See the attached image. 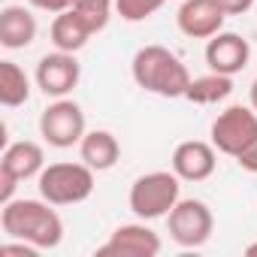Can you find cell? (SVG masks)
Instances as JSON below:
<instances>
[{
  "label": "cell",
  "instance_id": "1",
  "mask_svg": "<svg viewBox=\"0 0 257 257\" xmlns=\"http://www.w3.org/2000/svg\"><path fill=\"white\" fill-rule=\"evenodd\" d=\"M0 227L10 239H22L43 248H55L64 239V221L49 200H10L0 212Z\"/></svg>",
  "mask_w": 257,
  "mask_h": 257
},
{
  "label": "cell",
  "instance_id": "2",
  "mask_svg": "<svg viewBox=\"0 0 257 257\" xmlns=\"http://www.w3.org/2000/svg\"><path fill=\"white\" fill-rule=\"evenodd\" d=\"M131 73L143 91L158 94V97H185V91L191 85L188 67L167 46H143L134 55Z\"/></svg>",
  "mask_w": 257,
  "mask_h": 257
},
{
  "label": "cell",
  "instance_id": "3",
  "mask_svg": "<svg viewBox=\"0 0 257 257\" xmlns=\"http://www.w3.org/2000/svg\"><path fill=\"white\" fill-rule=\"evenodd\" d=\"M40 197L49 200L52 206H76L85 203L94 194V170L82 164H49L40 176Z\"/></svg>",
  "mask_w": 257,
  "mask_h": 257
},
{
  "label": "cell",
  "instance_id": "4",
  "mask_svg": "<svg viewBox=\"0 0 257 257\" xmlns=\"http://www.w3.org/2000/svg\"><path fill=\"white\" fill-rule=\"evenodd\" d=\"M179 188H182V179L176 173H167V170H155V173H146L140 176L134 185H131V212L143 221H155V218H164L170 215V209L182 200L179 197Z\"/></svg>",
  "mask_w": 257,
  "mask_h": 257
},
{
  "label": "cell",
  "instance_id": "5",
  "mask_svg": "<svg viewBox=\"0 0 257 257\" xmlns=\"http://www.w3.org/2000/svg\"><path fill=\"white\" fill-rule=\"evenodd\" d=\"M257 140V112L251 106H227L212 121V146L221 155L239 158Z\"/></svg>",
  "mask_w": 257,
  "mask_h": 257
},
{
  "label": "cell",
  "instance_id": "6",
  "mask_svg": "<svg viewBox=\"0 0 257 257\" xmlns=\"http://www.w3.org/2000/svg\"><path fill=\"white\" fill-rule=\"evenodd\" d=\"M170 239L182 248H200L212 239L215 218L203 200H179L167 215Z\"/></svg>",
  "mask_w": 257,
  "mask_h": 257
},
{
  "label": "cell",
  "instance_id": "7",
  "mask_svg": "<svg viewBox=\"0 0 257 257\" xmlns=\"http://www.w3.org/2000/svg\"><path fill=\"white\" fill-rule=\"evenodd\" d=\"M85 112L79 109V103L58 97L55 103H49L40 115V137L55 146V149H70L79 146L85 137Z\"/></svg>",
  "mask_w": 257,
  "mask_h": 257
},
{
  "label": "cell",
  "instance_id": "8",
  "mask_svg": "<svg viewBox=\"0 0 257 257\" xmlns=\"http://www.w3.org/2000/svg\"><path fill=\"white\" fill-rule=\"evenodd\" d=\"M79 76H82V67H79L73 52L55 49L52 55H43L40 64H37V88L46 97H55V100L67 97L79 85Z\"/></svg>",
  "mask_w": 257,
  "mask_h": 257
},
{
  "label": "cell",
  "instance_id": "9",
  "mask_svg": "<svg viewBox=\"0 0 257 257\" xmlns=\"http://www.w3.org/2000/svg\"><path fill=\"white\" fill-rule=\"evenodd\" d=\"M227 13L221 10L218 0H185L179 7V31L191 40H212L215 34H221Z\"/></svg>",
  "mask_w": 257,
  "mask_h": 257
},
{
  "label": "cell",
  "instance_id": "10",
  "mask_svg": "<svg viewBox=\"0 0 257 257\" xmlns=\"http://www.w3.org/2000/svg\"><path fill=\"white\" fill-rule=\"evenodd\" d=\"M164 248L161 236L146 224H121L106 245L97 248V254H124V257H158Z\"/></svg>",
  "mask_w": 257,
  "mask_h": 257
},
{
  "label": "cell",
  "instance_id": "11",
  "mask_svg": "<svg viewBox=\"0 0 257 257\" xmlns=\"http://www.w3.org/2000/svg\"><path fill=\"white\" fill-rule=\"evenodd\" d=\"M248 61H251V46L233 31H221L206 43V64L215 73L236 76L248 67Z\"/></svg>",
  "mask_w": 257,
  "mask_h": 257
},
{
  "label": "cell",
  "instance_id": "12",
  "mask_svg": "<svg viewBox=\"0 0 257 257\" xmlns=\"http://www.w3.org/2000/svg\"><path fill=\"white\" fill-rule=\"evenodd\" d=\"M218 149L212 143H203V140H188V143H179L176 152H173V173L182 179V182H206L215 167H218Z\"/></svg>",
  "mask_w": 257,
  "mask_h": 257
},
{
  "label": "cell",
  "instance_id": "13",
  "mask_svg": "<svg viewBox=\"0 0 257 257\" xmlns=\"http://www.w3.org/2000/svg\"><path fill=\"white\" fill-rule=\"evenodd\" d=\"M0 170L13 173L19 182H28L34 176H40L46 170V155H43V146L31 143V140H22V143H13L7 146L4 158H0Z\"/></svg>",
  "mask_w": 257,
  "mask_h": 257
},
{
  "label": "cell",
  "instance_id": "14",
  "mask_svg": "<svg viewBox=\"0 0 257 257\" xmlns=\"http://www.w3.org/2000/svg\"><path fill=\"white\" fill-rule=\"evenodd\" d=\"M37 40V19L25 7H7L0 13V46L4 49H28Z\"/></svg>",
  "mask_w": 257,
  "mask_h": 257
},
{
  "label": "cell",
  "instance_id": "15",
  "mask_svg": "<svg viewBox=\"0 0 257 257\" xmlns=\"http://www.w3.org/2000/svg\"><path fill=\"white\" fill-rule=\"evenodd\" d=\"M79 158L94 170V173H106L118 164L121 158V146L109 131H88L79 143Z\"/></svg>",
  "mask_w": 257,
  "mask_h": 257
},
{
  "label": "cell",
  "instance_id": "16",
  "mask_svg": "<svg viewBox=\"0 0 257 257\" xmlns=\"http://www.w3.org/2000/svg\"><path fill=\"white\" fill-rule=\"evenodd\" d=\"M94 37V31H91V25L76 13V10H64V13H58L55 16V22H52V43H55V49H61V52H79V49H85V43Z\"/></svg>",
  "mask_w": 257,
  "mask_h": 257
},
{
  "label": "cell",
  "instance_id": "17",
  "mask_svg": "<svg viewBox=\"0 0 257 257\" xmlns=\"http://www.w3.org/2000/svg\"><path fill=\"white\" fill-rule=\"evenodd\" d=\"M233 94V76H224V73H209V76H200V79H191L188 91H185V100L191 103H200V106H212V103H221Z\"/></svg>",
  "mask_w": 257,
  "mask_h": 257
},
{
  "label": "cell",
  "instance_id": "18",
  "mask_svg": "<svg viewBox=\"0 0 257 257\" xmlns=\"http://www.w3.org/2000/svg\"><path fill=\"white\" fill-rule=\"evenodd\" d=\"M31 97V79L16 61H0V103L16 109L28 103Z\"/></svg>",
  "mask_w": 257,
  "mask_h": 257
},
{
  "label": "cell",
  "instance_id": "19",
  "mask_svg": "<svg viewBox=\"0 0 257 257\" xmlns=\"http://www.w3.org/2000/svg\"><path fill=\"white\" fill-rule=\"evenodd\" d=\"M70 10H76L88 25L91 31H103L109 25V16L115 10V0H70Z\"/></svg>",
  "mask_w": 257,
  "mask_h": 257
},
{
  "label": "cell",
  "instance_id": "20",
  "mask_svg": "<svg viewBox=\"0 0 257 257\" xmlns=\"http://www.w3.org/2000/svg\"><path fill=\"white\" fill-rule=\"evenodd\" d=\"M167 0H115V13L124 22H146L149 16H155Z\"/></svg>",
  "mask_w": 257,
  "mask_h": 257
},
{
  "label": "cell",
  "instance_id": "21",
  "mask_svg": "<svg viewBox=\"0 0 257 257\" xmlns=\"http://www.w3.org/2000/svg\"><path fill=\"white\" fill-rule=\"evenodd\" d=\"M16 188H19V179H16L13 173H7V170H0V203L16 200V197H13Z\"/></svg>",
  "mask_w": 257,
  "mask_h": 257
},
{
  "label": "cell",
  "instance_id": "22",
  "mask_svg": "<svg viewBox=\"0 0 257 257\" xmlns=\"http://www.w3.org/2000/svg\"><path fill=\"white\" fill-rule=\"evenodd\" d=\"M221 4V10L227 13V16H242V13H248L251 7H257V0H218Z\"/></svg>",
  "mask_w": 257,
  "mask_h": 257
},
{
  "label": "cell",
  "instance_id": "23",
  "mask_svg": "<svg viewBox=\"0 0 257 257\" xmlns=\"http://www.w3.org/2000/svg\"><path fill=\"white\" fill-rule=\"evenodd\" d=\"M31 7H37V10H43V13H64V10H70V0H28Z\"/></svg>",
  "mask_w": 257,
  "mask_h": 257
},
{
  "label": "cell",
  "instance_id": "24",
  "mask_svg": "<svg viewBox=\"0 0 257 257\" xmlns=\"http://www.w3.org/2000/svg\"><path fill=\"white\" fill-rule=\"evenodd\" d=\"M4 254H25V257H34L40 248L37 245H31V242H22V239H16V242H7L4 248H0Z\"/></svg>",
  "mask_w": 257,
  "mask_h": 257
},
{
  "label": "cell",
  "instance_id": "25",
  "mask_svg": "<svg viewBox=\"0 0 257 257\" xmlns=\"http://www.w3.org/2000/svg\"><path fill=\"white\" fill-rule=\"evenodd\" d=\"M236 161H239V167H242V170L257 173V140H254V143H251V146H248L239 158H236Z\"/></svg>",
  "mask_w": 257,
  "mask_h": 257
},
{
  "label": "cell",
  "instance_id": "26",
  "mask_svg": "<svg viewBox=\"0 0 257 257\" xmlns=\"http://www.w3.org/2000/svg\"><path fill=\"white\" fill-rule=\"evenodd\" d=\"M251 109L257 112V79L251 82Z\"/></svg>",
  "mask_w": 257,
  "mask_h": 257
},
{
  "label": "cell",
  "instance_id": "27",
  "mask_svg": "<svg viewBox=\"0 0 257 257\" xmlns=\"http://www.w3.org/2000/svg\"><path fill=\"white\" fill-rule=\"evenodd\" d=\"M245 254H257V242H254V245H248V248H245Z\"/></svg>",
  "mask_w": 257,
  "mask_h": 257
}]
</instances>
